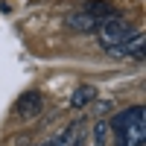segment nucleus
<instances>
[{
    "label": "nucleus",
    "instance_id": "f257e3e1",
    "mask_svg": "<svg viewBox=\"0 0 146 146\" xmlns=\"http://www.w3.org/2000/svg\"><path fill=\"white\" fill-rule=\"evenodd\" d=\"M96 41H100V47H105V50H111V47L123 38V35L131 32V27L123 21V18H117V15H105L100 18V23H96Z\"/></svg>",
    "mask_w": 146,
    "mask_h": 146
},
{
    "label": "nucleus",
    "instance_id": "9d476101",
    "mask_svg": "<svg viewBox=\"0 0 146 146\" xmlns=\"http://www.w3.org/2000/svg\"><path fill=\"white\" fill-rule=\"evenodd\" d=\"M108 111H111V102H100V105H96V114H108Z\"/></svg>",
    "mask_w": 146,
    "mask_h": 146
},
{
    "label": "nucleus",
    "instance_id": "423d86ee",
    "mask_svg": "<svg viewBox=\"0 0 146 146\" xmlns=\"http://www.w3.org/2000/svg\"><path fill=\"white\" fill-rule=\"evenodd\" d=\"M96 23H100V18H94L91 12H76V15L67 18V27L76 29V32H94Z\"/></svg>",
    "mask_w": 146,
    "mask_h": 146
},
{
    "label": "nucleus",
    "instance_id": "39448f33",
    "mask_svg": "<svg viewBox=\"0 0 146 146\" xmlns=\"http://www.w3.org/2000/svg\"><path fill=\"white\" fill-rule=\"evenodd\" d=\"M131 123H143V105H131V108H126L123 114H117L108 126H114L117 131H123L126 126H131Z\"/></svg>",
    "mask_w": 146,
    "mask_h": 146
},
{
    "label": "nucleus",
    "instance_id": "f03ea898",
    "mask_svg": "<svg viewBox=\"0 0 146 146\" xmlns=\"http://www.w3.org/2000/svg\"><path fill=\"white\" fill-rule=\"evenodd\" d=\"M143 47H146V35L137 32V29H131L129 35H123L111 50V56H120V58H137V62H143Z\"/></svg>",
    "mask_w": 146,
    "mask_h": 146
},
{
    "label": "nucleus",
    "instance_id": "0eeeda50",
    "mask_svg": "<svg viewBox=\"0 0 146 146\" xmlns=\"http://www.w3.org/2000/svg\"><path fill=\"white\" fill-rule=\"evenodd\" d=\"M94 96H96V88H91V85H79V88L70 94V108H85Z\"/></svg>",
    "mask_w": 146,
    "mask_h": 146
},
{
    "label": "nucleus",
    "instance_id": "1a4fd4ad",
    "mask_svg": "<svg viewBox=\"0 0 146 146\" xmlns=\"http://www.w3.org/2000/svg\"><path fill=\"white\" fill-rule=\"evenodd\" d=\"M108 131H111V126H108L105 120H96V126H94V143L96 146H105L108 143Z\"/></svg>",
    "mask_w": 146,
    "mask_h": 146
},
{
    "label": "nucleus",
    "instance_id": "20e7f679",
    "mask_svg": "<svg viewBox=\"0 0 146 146\" xmlns=\"http://www.w3.org/2000/svg\"><path fill=\"white\" fill-rule=\"evenodd\" d=\"M146 143V126L143 123H131L120 131L117 137V146H143Z\"/></svg>",
    "mask_w": 146,
    "mask_h": 146
},
{
    "label": "nucleus",
    "instance_id": "9b49d317",
    "mask_svg": "<svg viewBox=\"0 0 146 146\" xmlns=\"http://www.w3.org/2000/svg\"><path fill=\"white\" fill-rule=\"evenodd\" d=\"M73 146H85V140H82V135H79L76 140H73Z\"/></svg>",
    "mask_w": 146,
    "mask_h": 146
},
{
    "label": "nucleus",
    "instance_id": "6e6552de",
    "mask_svg": "<svg viewBox=\"0 0 146 146\" xmlns=\"http://www.w3.org/2000/svg\"><path fill=\"white\" fill-rule=\"evenodd\" d=\"M79 135H82V126H79V123H70V126L62 131V135H58L56 140H50L47 146H73V140H76Z\"/></svg>",
    "mask_w": 146,
    "mask_h": 146
},
{
    "label": "nucleus",
    "instance_id": "7ed1b4c3",
    "mask_svg": "<svg viewBox=\"0 0 146 146\" xmlns=\"http://www.w3.org/2000/svg\"><path fill=\"white\" fill-rule=\"evenodd\" d=\"M41 111H44V100H41L38 91H27V94L15 102V114H18V120H23V123L35 120Z\"/></svg>",
    "mask_w": 146,
    "mask_h": 146
}]
</instances>
